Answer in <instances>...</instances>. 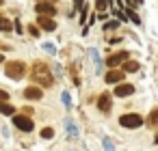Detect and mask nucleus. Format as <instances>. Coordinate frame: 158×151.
Segmentation results:
<instances>
[{"instance_id": "obj_1", "label": "nucleus", "mask_w": 158, "mask_h": 151, "mask_svg": "<svg viewBox=\"0 0 158 151\" xmlns=\"http://www.w3.org/2000/svg\"><path fill=\"white\" fill-rule=\"evenodd\" d=\"M31 78H33V84H37V86H52V84H54V78H52L48 65L41 63V61H37V63L33 65Z\"/></svg>"}, {"instance_id": "obj_2", "label": "nucleus", "mask_w": 158, "mask_h": 151, "mask_svg": "<svg viewBox=\"0 0 158 151\" xmlns=\"http://www.w3.org/2000/svg\"><path fill=\"white\" fill-rule=\"evenodd\" d=\"M24 74H26V65H24L22 61H11V63H7V76H9V78L20 80Z\"/></svg>"}, {"instance_id": "obj_3", "label": "nucleus", "mask_w": 158, "mask_h": 151, "mask_svg": "<svg viewBox=\"0 0 158 151\" xmlns=\"http://www.w3.org/2000/svg\"><path fill=\"white\" fill-rule=\"evenodd\" d=\"M13 125H15L18 129H22V132H33L35 121H33L31 117H26V114H15V117H13Z\"/></svg>"}, {"instance_id": "obj_4", "label": "nucleus", "mask_w": 158, "mask_h": 151, "mask_svg": "<svg viewBox=\"0 0 158 151\" xmlns=\"http://www.w3.org/2000/svg\"><path fill=\"white\" fill-rule=\"evenodd\" d=\"M119 123H121L123 127L134 129V127H141V125H143V117H141V114H121Z\"/></svg>"}, {"instance_id": "obj_5", "label": "nucleus", "mask_w": 158, "mask_h": 151, "mask_svg": "<svg viewBox=\"0 0 158 151\" xmlns=\"http://www.w3.org/2000/svg\"><path fill=\"white\" fill-rule=\"evenodd\" d=\"M35 11H37L39 15H48V18H52V15L56 13V7H54L52 2H37V5H35Z\"/></svg>"}, {"instance_id": "obj_6", "label": "nucleus", "mask_w": 158, "mask_h": 151, "mask_svg": "<svg viewBox=\"0 0 158 151\" xmlns=\"http://www.w3.org/2000/svg\"><path fill=\"white\" fill-rule=\"evenodd\" d=\"M128 52H117V54H113V56H108L106 58V65L108 67H119V65H123L126 61H128Z\"/></svg>"}, {"instance_id": "obj_7", "label": "nucleus", "mask_w": 158, "mask_h": 151, "mask_svg": "<svg viewBox=\"0 0 158 151\" xmlns=\"http://www.w3.org/2000/svg\"><path fill=\"white\" fill-rule=\"evenodd\" d=\"M134 93V84H128V82H119V86H115V95L117 97H128Z\"/></svg>"}, {"instance_id": "obj_8", "label": "nucleus", "mask_w": 158, "mask_h": 151, "mask_svg": "<svg viewBox=\"0 0 158 151\" xmlns=\"http://www.w3.org/2000/svg\"><path fill=\"white\" fill-rule=\"evenodd\" d=\"M37 24H39L44 30H48V33H52V30L56 28V22H54L52 18H48V15H41V18H37Z\"/></svg>"}, {"instance_id": "obj_9", "label": "nucleus", "mask_w": 158, "mask_h": 151, "mask_svg": "<svg viewBox=\"0 0 158 151\" xmlns=\"http://www.w3.org/2000/svg\"><path fill=\"white\" fill-rule=\"evenodd\" d=\"M106 82H108V84H119V82H123V71H121V69H110V71L106 74Z\"/></svg>"}, {"instance_id": "obj_10", "label": "nucleus", "mask_w": 158, "mask_h": 151, "mask_svg": "<svg viewBox=\"0 0 158 151\" xmlns=\"http://www.w3.org/2000/svg\"><path fill=\"white\" fill-rule=\"evenodd\" d=\"M41 95H44V93H41V89H39L37 84L24 89V97H26V99H41Z\"/></svg>"}, {"instance_id": "obj_11", "label": "nucleus", "mask_w": 158, "mask_h": 151, "mask_svg": "<svg viewBox=\"0 0 158 151\" xmlns=\"http://www.w3.org/2000/svg\"><path fill=\"white\" fill-rule=\"evenodd\" d=\"M110 106H113V104H110V95H108V93H102V95L98 97V108H100L102 112H108Z\"/></svg>"}, {"instance_id": "obj_12", "label": "nucleus", "mask_w": 158, "mask_h": 151, "mask_svg": "<svg viewBox=\"0 0 158 151\" xmlns=\"http://www.w3.org/2000/svg\"><path fill=\"white\" fill-rule=\"evenodd\" d=\"M65 132L69 134V138H76V136H78V129H76V125H74V121H69V119L65 121Z\"/></svg>"}, {"instance_id": "obj_13", "label": "nucleus", "mask_w": 158, "mask_h": 151, "mask_svg": "<svg viewBox=\"0 0 158 151\" xmlns=\"http://www.w3.org/2000/svg\"><path fill=\"white\" fill-rule=\"evenodd\" d=\"M121 69H123V71H130V74H132V71H139V63H136V61H126V63L121 65Z\"/></svg>"}, {"instance_id": "obj_14", "label": "nucleus", "mask_w": 158, "mask_h": 151, "mask_svg": "<svg viewBox=\"0 0 158 151\" xmlns=\"http://www.w3.org/2000/svg\"><path fill=\"white\" fill-rule=\"evenodd\" d=\"M0 110H2V114H7V117L15 112V108H13L11 104H2V106H0Z\"/></svg>"}, {"instance_id": "obj_15", "label": "nucleus", "mask_w": 158, "mask_h": 151, "mask_svg": "<svg viewBox=\"0 0 158 151\" xmlns=\"http://www.w3.org/2000/svg\"><path fill=\"white\" fill-rule=\"evenodd\" d=\"M89 56H91V58L95 61V67L100 69V67H102V63H100V56H98V50H89Z\"/></svg>"}, {"instance_id": "obj_16", "label": "nucleus", "mask_w": 158, "mask_h": 151, "mask_svg": "<svg viewBox=\"0 0 158 151\" xmlns=\"http://www.w3.org/2000/svg\"><path fill=\"white\" fill-rule=\"evenodd\" d=\"M95 7H98V11H100V13H102V11H106V9H108V0H98Z\"/></svg>"}, {"instance_id": "obj_17", "label": "nucleus", "mask_w": 158, "mask_h": 151, "mask_svg": "<svg viewBox=\"0 0 158 151\" xmlns=\"http://www.w3.org/2000/svg\"><path fill=\"white\" fill-rule=\"evenodd\" d=\"M52 136H54V129L52 127H44L41 129V138H52Z\"/></svg>"}, {"instance_id": "obj_18", "label": "nucleus", "mask_w": 158, "mask_h": 151, "mask_svg": "<svg viewBox=\"0 0 158 151\" xmlns=\"http://www.w3.org/2000/svg\"><path fill=\"white\" fill-rule=\"evenodd\" d=\"M39 28H41V26H35V24H31V26H28V33H31L33 37H39Z\"/></svg>"}, {"instance_id": "obj_19", "label": "nucleus", "mask_w": 158, "mask_h": 151, "mask_svg": "<svg viewBox=\"0 0 158 151\" xmlns=\"http://www.w3.org/2000/svg\"><path fill=\"white\" fill-rule=\"evenodd\" d=\"M0 26H2V30H5V33H9V30H11V22H9V20H2V22H0Z\"/></svg>"}, {"instance_id": "obj_20", "label": "nucleus", "mask_w": 158, "mask_h": 151, "mask_svg": "<svg viewBox=\"0 0 158 151\" xmlns=\"http://www.w3.org/2000/svg\"><path fill=\"white\" fill-rule=\"evenodd\" d=\"M149 123H158V108L152 110V114H149Z\"/></svg>"}, {"instance_id": "obj_21", "label": "nucleus", "mask_w": 158, "mask_h": 151, "mask_svg": "<svg viewBox=\"0 0 158 151\" xmlns=\"http://www.w3.org/2000/svg\"><path fill=\"white\" fill-rule=\"evenodd\" d=\"M104 149H106V151H115V145H113L108 138H104Z\"/></svg>"}, {"instance_id": "obj_22", "label": "nucleus", "mask_w": 158, "mask_h": 151, "mask_svg": "<svg viewBox=\"0 0 158 151\" xmlns=\"http://www.w3.org/2000/svg\"><path fill=\"white\" fill-rule=\"evenodd\" d=\"M128 18H130V20L134 22V24H139V15H136L134 11H128Z\"/></svg>"}, {"instance_id": "obj_23", "label": "nucleus", "mask_w": 158, "mask_h": 151, "mask_svg": "<svg viewBox=\"0 0 158 151\" xmlns=\"http://www.w3.org/2000/svg\"><path fill=\"white\" fill-rule=\"evenodd\" d=\"M63 104H65V106H69V104H72V97H69V93H67V91L63 93Z\"/></svg>"}, {"instance_id": "obj_24", "label": "nucleus", "mask_w": 158, "mask_h": 151, "mask_svg": "<svg viewBox=\"0 0 158 151\" xmlns=\"http://www.w3.org/2000/svg\"><path fill=\"white\" fill-rule=\"evenodd\" d=\"M44 50H46V52H50V54H52V52H54V46H52V43H44Z\"/></svg>"}, {"instance_id": "obj_25", "label": "nucleus", "mask_w": 158, "mask_h": 151, "mask_svg": "<svg viewBox=\"0 0 158 151\" xmlns=\"http://www.w3.org/2000/svg\"><path fill=\"white\" fill-rule=\"evenodd\" d=\"M104 28H106V30H113V28H117V22H108Z\"/></svg>"}, {"instance_id": "obj_26", "label": "nucleus", "mask_w": 158, "mask_h": 151, "mask_svg": "<svg viewBox=\"0 0 158 151\" xmlns=\"http://www.w3.org/2000/svg\"><path fill=\"white\" fill-rule=\"evenodd\" d=\"M7 97H9V95H7V91H0V99H2V101H7Z\"/></svg>"}, {"instance_id": "obj_27", "label": "nucleus", "mask_w": 158, "mask_h": 151, "mask_svg": "<svg viewBox=\"0 0 158 151\" xmlns=\"http://www.w3.org/2000/svg\"><path fill=\"white\" fill-rule=\"evenodd\" d=\"M74 7H76V9H80V7H82V0H74Z\"/></svg>"}, {"instance_id": "obj_28", "label": "nucleus", "mask_w": 158, "mask_h": 151, "mask_svg": "<svg viewBox=\"0 0 158 151\" xmlns=\"http://www.w3.org/2000/svg\"><path fill=\"white\" fill-rule=\"evenodd\" d=\"M37 2H52L54 5V0H37Z\"/></svg>"}, {"instance_id": "obj_29", "label": "nucleus", "mask_w": 158, "mask_h": 151, "mask_svg": "<svg viewBox=\"0 0 158 151\" xmlns=\"http://www.w3.org/2000/svg\"><path fill=\"white\" fill-rule=\"evenodd\" d=\"M156 142H158V136H156Z\"/></svg>"}]
</instances>
